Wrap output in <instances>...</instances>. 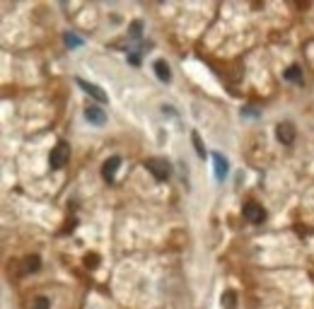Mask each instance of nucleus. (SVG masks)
<instances>
[{"instance_id": "f257e3e1", "label": "nucleus", "mask_w": 314, "mask_h": 309, "mask_svg": "<svg viewBox=\"0 0 314 309\" xmlns=\"http://www.w3.org/2000/svg\"><path fill=\"white\" fill-rule=\"evenodd\" d=\"M143 167L150 172L157 181H167L169 179V164H167V160H160V157H148V160L143 162Z\"/></svg>"}, {"instance_id": "ddd939ff", "label": "nucleus", "mask_w": 314, "mask_h": 309, "mask_svg": "<svg viewBox=\"0 0 314 309\" xmlns=\"http://www.w3.org/2000/svg\"><path fill=\"white\" fill-rule=\"evenodd\" d=\"M222 307H225V309H234V307H237V295H234L232 290H227V292L222 295Z\"/></svg>"}, {"instance_id": "39448f33", "label": "nucleus", "mask_w": 314, "mask_h": 309, "mask_svg": "<svg viewBox=\"0 0 314 309\" xmlns=\"http://www.w3.org/2000/svg\"><path fill=\"white\" fill-rule=\"evenodd\" d=\"M121 167V157H109V160L104 162V167H102V176H104V181H114V174H116V169Z\"/></svg>"}, {"instance_id": "2eb2a0df", "label": "nucleus", "mask_w": 314, "mask_h": 309, "mask_svg": "<svg viewBox=\"0 0 314 309\" xmlns=\"http://www.w3.org/2000/svg\"><path fill=\"white\" fill-rule=\"evenodd\" d=\"M66 46H70V49H78V46H82V39H78V34L68 32V34H66Z\"/></svg>"}, {"instance_id": "4468645a", "label": "nucleus", "mask_w": 314, "mask_h": 309, "mask_svg": "<svg viewBox=\"0 0 314 309\" xmlns=\"http://www.w3.org/2000/svg\"><path fill=\"white\" fill-rule=\"evenodd\" d=\"M191 143H193V148H196V152H198V157H205V148H203V143H201V135L193 131L191 133Z\"/></svg>"}, {"instance_id": "7ed1b4c3", "label": "nucleus", "mask_w": 314, "mask_h": 309, "mask_svg": "<svg viewBox=\"0 0 314 309\" xmlns=\"http://www.w3.org/2000/svg\"><path fill=\"white\" fill-rule=\"evenodd\" d=\"M244 220L246 222H251V225H261L263 222V217H266V213H263V208H261L259 203H254V201H249L244 203Z\"/></svg>"}, {"instance_id": "9d476101", "label": "nucleus", "mask_w": 314, "mask_h": 309, "mask_svg": "<svg viewBox=\"0 0 314 309\" xmlns=\"http://www.w3.org/2000/svg\"><path fill=\"white\" fill-rule=\"evenodd\" d=\"M287 82H302V68L300 66H290L285 70V75H283Z\"/></svg>"}, {"instance_id": "0eeeda50", "label": "nucleus", "mask_w": 314, "mask_h": 309, "mask_svg": "<svg viewBox=\"0 0 314 309\" xmlns=\"http://www.w3.org/2000/svg\"><path fill=\"white\" fill-rule=\"evenodd\" d=\"M85 119L92 123V126H104V121H107L104 111H102L99 107H87L85 109Z\"/></svg>"}, {"instance_id": "f3484780", "label": "nucleus", "mask_w": 314, "mask_h": 309, "mask_svg": "<svg viewBox=\"0 0 314 309\" xmlns=\"http://www.w3.org/2000/svg\"><path fill=\"white\" fill-rule=\"evenodd\" d=\"M85 263H87V266H97L99 258H97V256H85Z\"/></svg>"}, {"instance_id": "f03ea898", "label": "nucleus", "mask_w": 314, "mask_h": 309, "mask_svg": "<svg viewBox=\"0 0 314 309\" xmlns=\"http://www.w3.org/2000/svg\"><path fill=\"white\" fill-rule=\"evenodd\" d=\"M70 157V145L66 140H61V143H56V148L51 150V155H49V164H51V169H61V167H66V162Z\"/></svg>"}, {"instance_id": "dca6fc26", "label": "nucleus", "mask_w": 314, "mask_h": 309, "mask_svg": "<svg viewBox=\"0 0 314 309\" xmlns=\"http://www.w3.org/2000/svg\"><path fill=\"white\" fill-rule=\"evenodd\" d=\"M49 307H51V302H49L46 297H37L34 304H32V309H49Z\"/></svg>"}, {"instance_id": "423d86ee", "label": "nucleus", "mask_w": 314, "mask_h": 309, "mask_svg": "<svg viewBox=\"0 0 314 309\" xmlns=\"http://www.w3.org/2000/svg\"><path fill=\"white\" fill-rule=\"evenodd\" d=\"M78 85H80V87L87 94H90V97H95L97 102H102V104L107 102V94H104V90H102V87H97V85H92V82H87V80H78Z\"/></svg>"}, {"instance_id": "9b49d317", "label": "nucleus", "mask_w": 314, "mask_h": 309, "mask_svg": "<svg viewBox=\"0 0 314 309\" xmlns=\"http://www.w3.org/2000/svg\"><path fill=\"white\" fill-rule=\"evenodd\" d=\"M39 268H41L39 256H27V258H25V270H27V273H37Z\"/></svg>"}, {"instance_id": "a211bd4d", "label": "nucleus", "mask_w": 314, "mask_h": 309, "mask_svg": "<svg viewBox=\"0 0 314 309\" xmlns=\"http://www.w3.org/2000/svg\"><path fill=\"white\" fill-rule=\"evenodd\" d=\"M128 61H131L133 66H138V63H140V56H138V54H128Z\"/></svg>"}, {"instance_id": "1a4fd4ad", "label": "nucleus", "mask_w": 314, "mask_h": 309, "mask_svg": "<svg viewBox=\"0 0 314 309\" xmlns=\"http://www.w3.org/2000/svg\"><path fill=\"white\" fill-rule=\"evenodd\" d=\"M155 75H157L162 82H169V78H172V75H169V68H167V63H164V61H155Z\"/></svg>"}, {"instance_id": "f8f14e48", "label": "nucleus", "mask_w": 314, "mask_h": 309, "mask_svg": "<svg viewBox=\"0 0 314 309\" xmlns=\"http://www.w3.org/2000/svg\"><path fill=\"white\" fill-rule=\"evenodd\" d=\"M128 37H131V39H140V37H143V22H140V20L131 22V27H128Z\"/></svg>"}, {"instance_id": "6e6552de", "label": "nucleus", "mask_w": 314, "mask_h": 309, "mask_svg": "<svg viewBox=\"0 0 314 309\" xmlns=\"http://www.w3.org/2000/svg\"><path fill=\"white\" fill-rule=\"evenodd\" d=\"M213 162H215V179H218V181H222V179L227 176L230 164H227V160H225L220 152H213Z\"/></svg>"}, {"instance_id": "20e7f679", "label": "nucleus", "mask_w": 314, "mask_h": 309, "mask_svg": "<svg viewBox=\"0 0 314 309\" xmlns=\"http://www.w3.org/2000/svg\"><path fill=\"white\" fill-rule=\"evenodd\" d=\"M278 140L283 143V145H292L295 143V126L292 123H287V121H283V123H278Z\"/></svg>"}]
</instances>
